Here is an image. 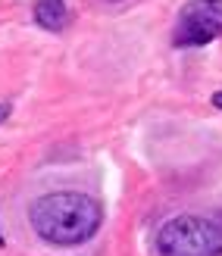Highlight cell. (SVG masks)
<instances>
[{"mask_svg":"<svg viewBox=\"0 0 222 256\" xmlns=\"http://www.w3.org/2000/svg\"><path fill=\"white\" fill-rule=\"evenodd\" d=\"M35 22L41 25V28L47 32H63L69 25V6H66V0H35Z\"/></svg>","mask_w":222,"mask_h":256,"instance_id":"obj_4","label":"cell"},{"mask_svg":"<svg viewBox=\"0 0 222 256\" xmlns=\"http://www.w3.org/2000/svg\"><path fill=\"white\" fill-rule=\"evenodd\" d=\"M160 256H222V228L206 216H175L156 232Z\"/></svg>","mask_w":222,"mask_h":256,"instance_id":"obj_2","label":"cell"},{"mask_svg":"<svg viewBox=\"0 0 222 256\" xmlns=\"http://www.w3.org/2000/svg\"><path fill=\"white\" fill-rule=\"evenodd\" d=\"M216 222H219V228H222V216H219V219H216Z\"/></svg>","mask_w":222,"mask_h":256,"instance_id":"obj_7","label":"cell"},{"mask_svg":"<svg viewBox=\"0 0 222 256\" xmlns=\"http://www.w3.org/2000/svg\"><path fill=\"white\" fill-rule=\"evenodd\" d=\"M210 100H213V106H216V110H222V91H216Z\"/></svg>","mask_w":222,"mask_h":256,"instance_id":"obj_5","label":"cell"},{"mask_svg":"<svg viewBox=\"0 0 222 256\" xmlns=\"http://www.w3.org/2000/svg\"><path fill=\"white\" fill-rule=\"evenodd\" d=\"M0 244H4V238H0Z\"/></svg>","mask_w":222,"mask_h":256,"instance_id":"obj_8","label":"cell"},{"mask_svg":"<svg viewBox=\"0 0 222 256\" xmlns=\"http://www.w3.org/2000/svg\"><path fill=\"white\" fill-rule=\"evenodd\" d=\"M29 219L38 238L57 247H75L91 240L103 225V206L82 190H54L32 203Z\"/></svg>","mask_w":222,"mask_h":256,"instance_id":"obj_1","label":"cell"},{"mask_svg":"<svg viewBox=\"0 0 222 256\" xmlns=\"http://www.w3.org/2000/svg\"><path fill=\"white\" fill-rule=\"evenodd\" d=\"M222 38V0H188L178 10L172 44L175 47H203Z\"/></svg>","mask_w":222,"mask_h":256,"instance_id":"obj_3","label":"cell"},{"mask_svg":"<svg viewBox=\"0 0 222 256\" xmlns=\"http://www.w3.org/2000/svg\"><path fill=\"white\" fill-rule=\"evenodd\" d=\"M10 116V104H0V122H4Z\"/></svg>","mask_w":222,"mask_h":256,"instance_id":"obj_6","label":"cell"}]
</instances>
